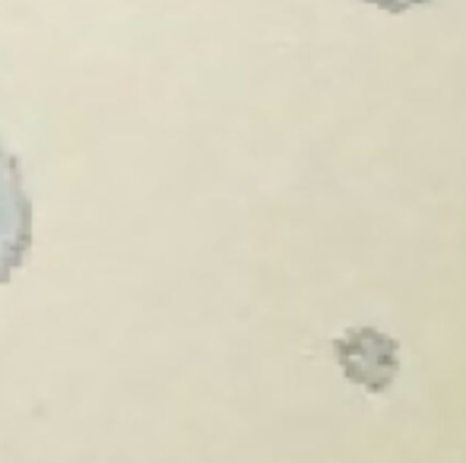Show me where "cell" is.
Segmentation results:
<instances>
[{"label":"cell","mask_w":466,"mask_h":463,"mask_svg":"<svg viewBox=\"0 0 466 463\" xmlns=\"http://www.w3.org/2000/svg\"><path fill=\"white\" fill-rule=\"evenodd\" d=\"M32 247V200L23 185V168L10 149L0 146V283L23 267Z\"/></svg>","instance_id":"1"},{"label":"cell","mask_w":466,"mask_h":463,"mask_svg":"<svg viewBox=\"0 0 466 463\" xmlns=\"http://www.w3.org/2000/svg\"><path fill=\"white\" fill-rule=\"evenodd\" d=\"M365 4L378 6V10H387V13H406V10H412V6L431 4V0H365Z\"/></svg>","instance_id":"2"}]
</instances>
